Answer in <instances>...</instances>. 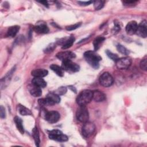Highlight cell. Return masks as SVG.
<instances>
[{
    "label": "cell",
    "mask_w": 147,
    "mask_h": 147,
    "mask_svg": "<svg viewBox=\"0 0 147 147\" xmlns=\"http://www.w3.org/2000/svg\"><path fill=\"white\" fill-rule=\"evenodd\" d=\"M84 57L86 61L94 68L98 69L99 67V61L102 57L94 51H88L84 53Z\"/></svg>",
    "instance_id": "6da1fadb"
},
{
    "label": "cell",
    "mask_w": 147,
    "mask_h": 147,
    "mask_svg": "<svg viewBox=\"0 0 147 147\" xmlns=\"http://www.w3.org/2000/svg\"><path fill=\"white\" fill-rule=\"evenodd\" d=\"M92 99V91L90 90L82 91L76 98V103L80 106H85Z\"/></svg>",
    "instance_id": "7a4b0ae2"
},
{
    "label": "cell",
    "mask_w": 147,
    "mask_h": 147,
    "mask_svg": "<svg viewBox=\"0 0 147 147\" xmlns=\"http://www.w3.org/2000/svg\"><path fill=\"white\" fill-rule=\"evenodd\" d=\"M49 138L51 140L59 141V142H65L67 141L68 138L67 136L63 134L61 131L57 129L52 130L48 133Z\"/></svg>",
    "instance_id": "3957f363"
},
{
    "label": "cell",
    "mask_w": 147,
    "mask_h": 147,
    "mask_svg": "<svg viewBox=\"0 0 147 147\" xmlns=\"http://www.w3.org/2000/svg\"><path fill=\"white\" fill-rule=\"evenodd\" d=\"M61 67L64 71L69 72H76L79 71L80 69L79 65L74 63L70 59L62 61V64Z\"/></svg>",
    "instance_id": "277c9868"
},
{
    "label": "cell",
    "mask_w": 147,
    "mask_h": 147,
    "mask_svg": "<svg viewBox=\"0 0 147 147\" xmlns=\"http://www.w3.org/2000/svg\"><path fill=\"white\" fill-rule=\"evenodd\" d=\"M99 80L100 84L105 87H110L114 83V79L113 76L110 73L107 72H103L100 76Z\"/></svg>",
    "instance_id": "5b68a950"
},
{
    "label": "cell",
    "mask_w": 147,
    "mask_h": 147,
    "mask_svg": "<svg viewBox=\"0 0 147 147\" xmlns=\"http://www.w3.org/2000/svg\"><path fill=\"white\" fill-rule=\"evenodd\" d=\"M76 115L78 120L83 123L87 122L89 118L88 111L85 106H80L78 109Z\"/></svg>",
    "instance_id": "8992f818"
},
{
    "label": "cell",
    "mask_w": 147,
    "mask_h": 147,
    "mask_svg": "<svg viewBox=\"0 0 147 147\" xmlns=\"http://www.w3.org/2000/svg\"><path fill=\"white\" fill-rule=\"evenodd\" d=\"M95 130V125L90 122H86L84 123L82 127V133L83 137H88L91 135H92Z\"/></svg>",
    "instance_id": "52a82bcc"
},
{
    "label": "cell",
    "mask_w": 147,
    "mask_h": 147,
    "mask_svg": "<svg viewBox=\"0 0 147 147\" xmlns=\"http://www.w3.org/2000/svg\"><path fill=\"white\" fill-rule=\"evenodd\" d=\"M131 59L129 57L119 58L116 61V66L119 69H127L131 64Z\"/></svg>",
    "instance_id": "ba28073f"
},
{
    "label": "cell",
    "mask_w": 147,
    "mask_h": 147,
    "mask_svg": "<svg viewBox=\"0 0 147 147\" xmlns=\"http://www.w3.org/2000/svg\"><path fill=\"white\" fill-rule=\"evenodd\" d=\"M45 119L47 121L51 123H54L57 122L60 118V114L56 111H47L44 114Z\"/></svg>",
    "instance_id": "9c48e42d"
},
{
    "label": "cell",
    "mask_w": 147,
    "mask_h": 147,
    "mask_svg": "<svg viewBox=\"0 0 147 147\" xmlns=\"http://www.w3.org/2000/svg\"><path fill=\"white\" fill-rule=\"evenodd\" d=\"M147 25L145 20L142 21L139 25H138L137 30L135 34L140 37L146 38L147 36Z\"/></svg>",
    "instance_id": "30bf717a"
},
{
    "label": "cell",
    "mask_w": 147,
    "mask_h": 147,
    "mask_svg": "<svg viewBox=\"0 0 147 147\" xmlns=\"http://www.w3.org/2000/svg\"><path fill=\"white\" fill-rule=\"evenodd\" d=\"M56 57L59 59L63 61L68 59L71 60L72 59L75 58L76 57V55L74 52L71 51H63L57 53L56 54Z\"/></svg>",
    "instance_id": "8fae6325"
},
{
    "label": "cell",
    "mask_w": 147,
    "mask_h": 147,
    "mask_svg": "<svg viewBox=\"0 0 147 147\" xmlns=\"http://www.w3.org/2000/svg\"><path fill=\"white\" fill-rule=\"evenodd\" d=\"M137 26L138 24L137 22L135 21H131L128 22L125 28L127 34L129 35H133L135 34L137 30Z\"/></svg>",
    "instance_id": "7c38bea8"
},
{
    "label": "cell",
    "mask_w": 147,
    "mask_h": 147,
    "mask_svg": "<svg viewBox=\"0 0 147 147\" xmlns=\"http://www.w3.org/2000/svg\"><path fill=\"white\" fill-rule=\"evenodd\" d=\"M15 67H13L6 75L4 78H2L1 80V89H2L3 88H4L5 87H6L7 84L9 83V82L11 80V76L13 75V72L15 71Z\"/></svg>",
    "instance_id": "4fadbf2b"
},
{
    "label": "cell",
    "mask_w": 147,
    "mask_h": 147,
    "mask_svg": "<svg viewBox=\"0 0 147 147\" xmlns=\"http://www.w3.org/2000/svg\"><path fill=\"white\" fill-rule=\"evenodd\" d=\"M48 74V71L45 69H36L32 71L31 74L34 78H43L46 76Z\"/></svg>",
    "instance_id": "5bb4252c"
},
{
    "label": "cell",
    "mask_w": 147,
    "mask_h": 147,
    "mask_svg": "<svg viewBox=\"0 0 147 147\" xmlns=\"http://www.w3.org/2000/svg\"><path fill=\"white\" fill-rule=\"evenodd\" d=\"M34 30L38 34H45L48 33L49 28L45 24H41L34 27Z\"/></svg>",
    "instance_id": "9a60e30c"
},
{
    "label": "cell",
    "mask_w": 147,
    "mask_h": 147,
    "mask_svg": "<svg viewBox=\"0 0 147 147\" xmlns=\"http://www.w3.org/2000/svg\"><path fill=\"white\" fill-rule=\"evenodd\" d=\"M92 99L96 102H102L105 99V94L99 90L92 91Z\"/></svg>",
    "instance_id": "2e32d148"
},
{
    "label": "cell",
    "mask_w": 147,
    "mask_h": 147,
    "mask_svg": "<svg viewBox=\"0 0 147 147\" xmlns=\"http://www.w3.org/2000/svg\"><path fill=\"white\" fill-rule=\"evenodd\" d=\"M46 98L52 103L53 105L56 103H59L60 102V96L54 92H49L47 94Z\"/></svg>",
    "instance_id": "e0dca14e"
},
{
    "label": "cell",
    "mask_w": 147,
    "mask_h": 147,
    "mask_svg": "<svg viewBox=\"0 0 147 147\" xmlns=\"http://www.w3.org/2000/svg\"><path fill=\"white\" fill-rule=\"evenodd\" d=\"M29 92L30 94L34 97H38L42 95V91L40 87H37L34 84L29 87Z\"/></svg>",
    "instance_id": "ac0fdd59"
},
{
    "label": "cell",
    "mask_w": 147,
    "mask_h": 147,
    "mask_svg": "<svg viewBox=\"0 0 147 147\" xmlns=\"http://www.w3.org/2000/svg\"><path fill=\"white\" fill-rule=\"evenodd\" d=\"M32 83L40 88H44L47 86V82L42 78H34L32 80Z\"/></svg>",
    "instance_id": "d6986e66"
},
{
    "label": "cell",
    "mask_w": 147,
    "mask_h": 147,
    "mask_svg": "<svg viewBox=\"0 0 147 147\" xmlns=\"http://www.w3.org/2000/svg\"><path fill=\"white\" fill-rule=\"evenodd\" d=\"M20 30V26H17V25H15V26H13L10 27L6 33V36L7 37H14L17 33H18V32Z\"/></svg>",
    "instance_id": "ffe728a7"
},
{
    "label": "cell",
    "mask_w": 147,
    "mask_h": 147,
    "mask_svg": "<svg viewBox=\"0 0 147 147\" xmlns=\"http://www.w3.org/2000/svg\"><path fill=\"white\" fill-rule=\"evenodd\" d=\"M50 68L58 76L62 77L64 76V70L61 68V67L59 66L57 64H52L50 65Z\"/></svg>",
    "instance_id": "44dd1931"
},
{
    "label": "cell",
    "mask_w": 147,
    "mask_h": 147,
    "mask_svg": "<svg viewBox=\"0 0 147 147\" xmlns=\"http://www.w3.org/2000/svg\"><path fill=\"white\" fill-rule=\"evenodd\" d=\"M14 121V122L16 123V127H17L18 130L21 134H24V127L23 126V123H22V119L18 117H15Z\"/></svg>",
    "instance_id": "7402d4cb"
},
{
    "label": "cell",
    "mask_w": 147,
    "mask_h": 147,
    "mask_svg": "<svg viewBox=\"0 0 147 147\" xmlns=\"http://www.w3.org/2000/svg\"><path fill=\"white\" fill-rule=\"evenodd\" d=\"M105 40V38L102 36H99L96 37L93 42V45H94V48L95 51H97L98 49H99L101 45L103 42V41Z\"/></svg>",
    "instance_id": "603a6c76"
},
{
    "label": "cell",
    "mask_w": 147,
    "mask_h": 147,
    "mask_svg": "<svg viewBox=\"0 0 147 147\" xmlns=\"http://www.w3.org/2000/svg\"><path fill=\"white\" fill-rule=\"evenodd\" d=\"M18 111L20 113V114H21L22 115H32V111L28 109L27 107H25L23 105H18Z\"/></svg>",
    "instance_id": "cb8c5ba5"
},
{
    "label": "cell",
    "mask_w": 147,
    "mask_h": 147,
    "mask_svg": "<svg viewBox=\"0 0 147 147\" xmlns=\"http://www.w3.org/2000/svg\"><path fill=\"white\" fill-rule=\"evenodd\" d=\"M75 40V39L74 36H70L67 40H66L64 42V43L62 45V47H61L62 49H66L70 48L73 45Z\"/></svg>",
    "instance_id": "d4e9b609"
},
{
    "label": "cell",
    "mask_w": 147,
    "mask_h": 147,
    "mask_svg": "<svg viewBox=\"0 0 147 147\" xmlns=\"http://www.w3.org/2000/svg\"><path fill=\"white\" fill-rule=\"evenodd\" d=\"M32 134H33V138H34V140L36 146H38L40 142V140L39 132L36 127L33 128V129L32 130Z\"/></svg>",
    "instance_id": "484cf974"
},
{
    "label": "cell",
    "mask_w": 147,
    "mask_h": 147,
    "mask_svg": "<svg viewBox=\"0 0 147 147\" xmlns=\"http://www.w3.org/2000/svg\"><path fill=\"white\" fill-rule=\"evenodd\" d=\"M117 49L119 52L124 55H128L130 53V51L121 44H118L117 45Z\"/></svg>",
    "instance_id": "4316f807"
},
{
    "label": "cell",
    "mask_w": 147,
    "mask_h": 147,
    "mask_svg": "<svg viewBox=\"0 0 147 147\" xmlns=\"http://www.w3.org/2000/svg\"><path fill=\"white\" fill-rule=\"evenodd\" d=\"M93 2H94V9L96 10H100V9H102L103 7L104 6L105 1H103L98 0V1H94Z\"/></svg>",
    "instance_id": "83f0119b"
},
{
    "label": "cell",
    "mask_w": 147,
    "mask_h": 147,
    "mask_svg": "<svg viewBox=\"0 0 147 147\" xmlns=\"http://www.w3.org/2000/svg\"><path fill=\"white\" fill-rule=\"evenodd\" d=\"M38 104L41 106H53L52 103L47 98H42L38 100Z\"/></svg>",
    "instance_id": "f1b7e54d"
},
{
    "label": "cell",
    "mask_w": 147,
    "mask_h": 147,
    "mask_svg": "<svg viewBox=\"0 0 147 147\" xmlns=\"http://www.w3.org/2000/svg\"><path fill=\"white\" fill-rule=\"evenodd\" d=\"M67 89L65 87H59L57 90H56L55 91V92H53L54 93L56 94L57 95H64L65 94L66 92H67Z\"/></svg>",
    "instance_id": "f546056e"
},
{
    "label": "cell",
    "mask_w": 147,
    "mask_h": 147,
    "mask_svg": "<svg viewBox=\"0 0 147 147\" xmlns=\"http://www.w3.org/2000/svg\"><path fill=\"white\" fill-rule=\"evenodd\" d=\"M106 55H107V56H108L110 59H111L112 60H113V61H116L119 59V57H118V56H117V55L113 53V52H111V51H109V50H107V51H106Z\"/></svg>",
    "instance_id": "4dcf8cb0"
},
{
    "label": "cell",
    "mask_w": 147,
    "mask_h": 147,
    "mask_svg": "<svg viewBox=\"0 0 147 147\" xmlns=\"http://www.w3.org/2000/svg\"><path fill=\"white\" fill-rule=\"evenodd\" d=\"M140 67L144 71L147 70V59L146 57L142 59L140 63Z\"/></svg>",
    "instance_id": "1f68e13d"
},
{
    "label": "cell",
    "mask_w": 147,
    "mask_h": 147,
    "mask_svg": "<svg viewBox=\"0 0 147 147\" xmlns=\"http://www.w3.org/2000/svg\"><path fill=\"white\" fill-rule=\"evenodd\" d=\"M82 23L81 22H79V23H76L74 25H69V26H68L66 27V29L67 30H69V31H71V30H75L77 28H78L80 26Z\"/></svg>",
    "instance_id": "d6a6232c"
},
{
    "label": "cell",
    "mask_w": 147,
    "mask_h": 147,
    "mask_svg": "<svg viewBox=\"0 0 147 147\" xmlns=\"http://www.w3.org/2000/svg\"><path fill=\"white\" fill-rule=\"evenodd\" d=\"M0 116L1 118H5L6 117L5 109L3 106H1L0 107Z\"/></svg>",
    "instance_id": "836d02e7"
},
{
    "label": "cell",
    "mask_w": 147,
    "mask_h": 147,
    "mask_svg": "<svg viewBox=\"0 0 147 147\" xmlns=\"http://www.w3.org/2000/svg\"><path fill=\"white\" fill-rule=\"evenodd\" d=\"M93 1H78V3L80 5V6H87L92 3Z\"/></svg>",
    "instance_id": "e575fe53"
},
{
    "label": "cell",
    "mask_w": 147,
    "mask_h": 147,
    "mask_svg": "<svg viewBox=\"0 0 147 147\" xmlns=\"http://www.w3.org/2000/svg\"><path fill=\"white\" fill-rule=\"evenodd\" d=\"M55 47H56V46L53 44H51L50 45L48 46V47L46 48V52L52 51L55 49Z\"/></svg>",
    "instance_id": "d590c367"
},
{
    "label": "cell",
    "mask_w": 147,
    "mask_h": 147,
    "mask_svg": "<svg viewBox=\"0 0 147 147\" xmlns=\"http://www.w3.org/2000/svg\"><path fill=\"white\" fill-rule=\"evenodd\" d=\"M114 24H115V26H114V30L117 31V32L119 31L120 30V26H119V25L118 24H117V23H115Z\"/></svg>",
    "instance_id": "8d00e7d4"
},
{
    "label": "cell",
    "mask_w": 147,
    "mask_h": 147,
    "mask_svg": "<svg viewBox=\"0 0 147 147\" xmlns=\"http://www.w3.org/2000/svg\"><path fill=\"white\" fill-rule=\"evenodd\" d=\"M40 3L43 4L44 6H47V7H48V3H47V1H40Z\"/></svg>",
    "instance_id": "74e56055"
}]
</instances>
